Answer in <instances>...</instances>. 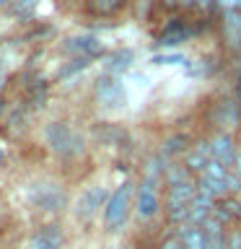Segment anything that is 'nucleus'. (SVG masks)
Wrapping results in <instances>:
<instances>
[{
	"mask_svg": "<svg viewBox=\"0 0 241 249\" xmlns=\"http://www.w3.org/2000/svg\"><path fill=\"white\" fill-rule=\"evenodd\" d=\"M223 11H241V0H215Z\"/></svg>",
	"mask_w": 241,
	"mask_h": 249,
	"instance_id": "obj_30",
	"label": "nucleus"
},
{
	"mask_svg": "<svg viewBox=\"0 0 241 249\" xmlns=\"http://www.w3.org/2000/svg\"><path fill=\"white\" fill-rule=\"evenodd\" d=\"M187 39H189V29L184 26V21H182V18H174L166 29L161 31L158 47H176V44L187 42Z\"/></svg>",
	"mask_w": 241,
	"mask_h": 249,
	"instance_id": "obj_11",
	"label": "nucleus"
},
{
	"mask_svg": "<svg viewBox=\"0 0 241 249\" xmlns=\"http://www.w3.org/2000/svg\"><path fill=\"white\" fill-rule=\"evenodd\" d=\"M213 3H215V0H197V5H200V8H210Z\"/></svg>",
	"mask_w": 241,
	"mask_h": 249,
	"instance_id": "obj_32",
	"label": "nucleus"
},
{
	"mask_svg": "<svg viewBox=\"0 0 241 249\" xmlns=\"http://www.w3.org/2000/svg\"><path fill=\"white\" fill-rule=\"evenodd\" d=\"M65 236L57 226H42L29 236V249H62Z\"/></svg>",
	"mask_w": 241,
	"mask_h": 249,
	"instance_id": "obj_9",
	"label": "nucleus"
},
{
	"mask_svg": "<svg viewBox=\"0 0 241 249\" xmlns=\"http://www.w3.org/2000/svg\"><path fill=\"white\" fill-rule=\"evenodd\" d=\"M213 215L218 218V221H233V218H241V200L236 197H223L215 202V210Z\"/></svg>",
	"mask_w": 241,
	"mask_h": 249,
	"instance_id": "obj_16",
	"label": "nucleus"
},
{
	"mask_svg": "<svg viewBox=\"0 0 241 249\" xmlns=\"http://www.w3.org/2000/svg\"><path fill=\"white\" fill-rule=\"evenodd\" d=\"M163 3H166V5H174V3H179V0H163Z\"/></svg>",
	"mask_w": 241,
	"mask_h": 249,
	"instance_id": "obj_35",
	"label": "nucleus"
},
{
	"mask_svg": "<svg viewBox=\"0 0 241 249\" xmlns=\"http://www.w3.org/2000/svg\"><path fill=\"white\" fill-rule=\"evenodd\" d=\"M205 249H225V236H207Z\"/></svg>",
	"mask_w": 241,
	"mask_h": 249,
	"instance_id": "obj_28",
	"label": "nucleus"
},
{
	"mask_svg": "<svg viewBox=\"0 0 241 249\" xmlns=\"http://www.w3.org/2000/svg\"><path fill=\"white\" fill-rule=\"evenodd\" d=\"M153 62H158V65H174V62H184L182 54H155Z\"/></svg>",
	"mask_w": 241,
	"mask_h": 249,
	"instance_id": "obj_27",
	"label": "nucleus"
},
{
	"mask_svg": "<svg viewBox=\"0 0 241 249\" xmlns=\"http://www.w3.org/2000/svg\"><path fill=\"white\" fill-rule=\"evenodd\" d=\"M26 197L34 208L44 210V213H54V210H62L65 208V192H62V187H57L54 182H34L26 190Z\"/></svg>",
	"mask_w": 241,
	"mask_h": 249,
	"instance_id": "obj_4",
	"label": "nucleus"
},
{
	"mask_svg": "<svg viewBox=\"0 0 241 249\" xmlns=\"http://www.w3.org/2000/svg\"><path fill=\"white\" fill-rule=\"evenodd\" d=\"M236 101L241 104V75H239V83H236Z\"/></svg>",
	"mask_w": 241,
	"mask_h": 249,
	"instance_id": "obj_33",
	"label": "nucleus"
},
{
	"mask_svg": "<svg viewBox=\"0 0 241 249\" xmlns=\"http://www.w3.org/2000/svg\"><path fill=\"white\" fill-rule=\"evenodd\" d=\"M163 166L158 163H148L145 174H143V182L138 187V195H135V213L140 221H151V218L158 213V195H155V187H158V171Z\"/></svg>",
	"mask_w": 241,
	"mask_h": 249,
	"instance_id": "obj_2",
	"label": "nucleus"
},
{
	"mask_svg": "<svg viewBox=\"0 0 241 249\" xmlns=\"http://www.w3.org/2000/svg\"><path fill=\"white\" fill-rule=\"evenodd\" d=\"M231 171H236V174L241 177V151H239V156H236V163H233V169Z\"/></svg>",
	"mask_w": 241,
	"mask_h": 249,
	"instance_id": "obj_31",
	"label": "nucleus"
},
{
	"mask_svg": "<svg viewBox=\"0 0 241 249\" xmlns=\"http://www.w3.org/2000/svg\"><path fill=\"white\" fill-rule=\"evenodd\" d=\"M200 229L205 231L207 236H225V233H223V221H218L215 215H210L207 221H205V223L200 226Z\"/></svg>",
	"mask_w": 241,
	"mask_h": 249,
	"instance_id": "obj_21",
	"label": "nucleus"
},
{
	"mask_svg": "<svg viewBox=\"0 0 241 249\" xmlns=\"http://www.w3.org/2000/svg\"><path fill=\"white\" fill-rule=\"evenodd\" d=\"M106 202H109V195H106L104 187H88V190H83L81 197L75 200V215L81 218V221H88L101 205L106 208Z\"/></svg>",
	"mask_w": 241,
	"mask_h": 249,
	"instance_id": "obj_6",
	"label": "nucleus"
},
{
	"mask_svg": "<svg viewBox=\"0 0 241 249\" xmlns=\"http://www.w3.org/2000/svg\"><path fill=\"white\" fill-rule=\"evenodd\" d=\"M210 153H213L215 161H221L225 169H233V163H236V145H233V138L228 132H218V135L210 140Z\"/></svg>",
	"mask_w": 241,
	"mask_h": 249,
	"instance_id": "obj_7",
	"label": "nucleus"
},
{
	"mask_svg": "<svg viewBox=\"0 0 241 249\" xmlns=\"http://www.w3.org/2000/svg\"><path fill=\"white\" fill-rule=\"evenodd\" d=\"M109 62H112V65H109L112 70H124L132 62V54L130 52H117V54H112V60H109Z\"/></svg>",
	"mask_w": 241,
	"mask_h": 249,
	"instance_id": "obj_23",
	"label": "nucleus"
},
{
	"mask_svg": "<svg viewBox=\"0 0 241 249\" xmlns=\"http://www.w3.org/2000/svg\"><path fill=\"white\" fill-rule=\"evenodd\" d=\"M3 81H5V75H3V73H0V89H3Z\"/></svg>",
	"mask_w": 241,
	"mask_h": 249,
	"instance_id": "obj_36",
	"label": "nucleus"
},
{
	"mask_svg": "<svg viewBox=\"0 0 241 249\" xmlns=\"http://www.w3.org/2000/svg\"><path fill=\"white\" fill-rule=\"evenodd\" d=\"M228 171H231V169H225L221 161L210 159L207 169H205V174H207V177H215V179H223V182H225V177H228Z\"/></svg>",
	"mask_w": 241,
	"mask_h": 249,
	"instance_id": "obj_22",
	"label": "nucleus"
},
{
	"mask_svg": "<svg viewBox=\"0 0 241 249\" xmlns=\"http://www.w3.org/2000/svg\"><path fill=\"white\" fill-rule=\"evenodd\" d=\"M210 159H213V153H210V143H197L192 151H187L184 169L187 171H194V174H205Z\"/></svg>",
	"mask_w": 241,
	"mask_h": 249,
	"instance_id": "obj_10",
	"label": "nucleus"
},
{
	"mask_svg": "<svg viewBox=\"0 0 241 249\" xmlns=\"http://www.w3.org/2000/svg\"><path fill=\"white\" fill-rule=\"evenodd\" d=\"M179 3H182V5H187V8H189V5H194V3H197V0H179Z\"/></svg>",
	"mask_w": 241,
	"mask_h": 249,
	"instance_id": "obj_34",
	"label": "nucleus"
},
{
	"mask_svg": "<svg viewBox=\"0 0 241 249\" xmlns=\"http://www.w3.org/2000/svg\"><path fill=\"white\" fill-rule=\"evenodd\" d=\"M184 143H187V138H184V135H174V138H169V140H166L163 151H166V153H182V151H184Z\"/></svg>",
	"mask_w": 241,
	"mask_h": 249,
	"instance_id": "obj_24",
	"label": "nucleus"
},
{
	"mask_svg": "<svg viewBox=\"0 0 241 249\" xmlns=\"http://www.w3.org/2000/svg\"><path fill=\"white\" fill-rule=\"evenodd\" d=\"M223 42L231 52H241V11H223Z\"/></svg>",
	"mask_w": 241,
	"mask_h": 249,
	"instance_id": "obj_8",
	"label": "nucleus"
},
{
	"mask_svg": "<svg viewBox=\"0 0 241 249\" xmlns=\"http://www.w3.org/2000/svg\"><path fill=\"white\" fill-rule=\"evenodd\" d=\"M163 169H166V182H169V187H171V184H179V182H187V179H189V171H187V169H179L176 163L163 166Z\"/></svg>",
	"mask_w": 241,
	"mask_h": 249,
	"instance_id": "obj_20",
	"label": "nucleus"
},
{
	"mask_svg": "<svg viewBox=\"0 0 241 249\" xmlns=\"http://www.w3.org/2000/svg\"><path fill=\"white\" fill-rule=\"evenodd\" d=\"M166 215L171 223L189 226V205H176V202H166Z\"/></svg>",
	"mask_w": 241,
	"mask_h": 249,
	"instance_id": "obj_18",
	"label": "nucleus"
},
{
	"mask_svg": "<svg viewBox=\"0 0 241 249\" xmlns=\"http://www.w3.org/2000/svg\"><path fill=\"white\" fill-rule=\"evenodd\" d=\"M93 93H96V99L101 101L104 107H122L124 104V86L117 75H101L96 81V89H93Z\"/></svg>",
	"mask_w": 241,
	"mask_h": 249,
	"instance_id": "obj_5",
	"label": "nucleus"
},
{
	"mask_svg": "<svg viewBox=\"0 0 241 249\" xmlns=\"http://www.w3.org/2000/svg\"><path fill=\"white\" fill-rule=\"evenodd\" d=\"M5 3H8V0H0V5H5Z\"/></svg>",
	"mask_w": 241,
	"mask_h": 249,
	"instance_id": "obj_37",
	"label": "nucleus"
},
{
	"mask_svg": "<svg viewBox=\"0 0 241 249\" xmlns=\"http://www.w3.org/2000/svg\"><path fill=\"white\" fill-rule=\"evenodd\" d=\"M132 210V182H122L109 195V202L104 208V226L106 231H120L130 218Z\"/></svg>",
	"mask_w": 241,
	"mask_h": 249,
	"instance_id": "obj_3",
	"label": "nucleus"
},
{
	"mask_svg": "<svg viewBox=\"0 0 241 249\" xmlns=\"http://www.w3.org/2000/svg\"><path fill=\"white\" fill-rule=\"evenodd\" d=\"M124 5V0H88V8L99 16H112Z\"/></svg>",
	"mask_w": 241,
	"mask_h": 249,
	"instance_id": "obj_19",
	"label": "nucleus"
},
{
	"mask_svg": "<svg viewBox=\"0 0 241 249\" xmlns=\"http://www.w3.org/2000/svg\"><path fill=\"white\" fill-rule=\"evenodd\" d=\"M179 239H182L184 249H205L207 244V233L200 226H182L179 229Z\"/></svg>",
	"mask_w": 241,
	"mask_h": 249,
	"instance_id": "obj_14",
	"label": "nucleus"
},
{
	"mask_svg": "<svg viewBox=\"0 0 241 249\" xmlns=\"http://www.w3.org/2000/svg\"><path fill=\"white\" fill-rule=\"evenodd\" d=\"M65 50L68 52H81L83 57H91V54L101 52V42L96 36H75V39H68Z\"/></svg>",
	"mask_w": 241,
	"mask_h": 249,
	"instance_id": "obj_15",
	"label": "nucleus"
},
{
	"mask_svg": "<svg viewBox=\"0 0 241 249\" xmlns=\"http://www.w3.org/2000/svg\"><path fill=\"white\" fill-rule=\"evenodd\" d=\"M215 124L233 127L236 124V107L233 104H215Z\"/></svg>",
	"mask_w": 241,
	"mask_h": 249,
	"instance_id": "obj_17",
	"label": "nucleus"
},
{
	"mask_svg": "<svg viewBox=\"0 0 241 249\" xmlns=\"http://www.w3.org/2000/svg\"><path fill=\"white\" fill-rule=\"evenodd\" d=\"M158 249H184V244H182V239H179V236H169Z\"/></svg>",
	"mask_w": 241,
	"mask_h": 249,
	"instance_id": "obj_29",
	"label": "nucleus"
},
{
	"mask_svg": "<svg viewBox=\"0 0 241 249\" xmlns=\"http://www.w3.org/2000/svg\"><path fill=\"white\" fill-rule=\"evenodd\" d=\"M197 197V184L192 179L187 182H179V184H171L169 187V202H176V205H189V202Z\"/></svg>",
	"mask_w": 241,
	"mask_h": 249,
	"instance_id": "obj_12",
	"label": "nucleus"
},
{
	"mask_svg": "<svg viewBox=\"0 0 241 249\" xmlns=\"http://www.w3.org/2000/svg\"><path fill=\"white\" fill-rule=\"evenodd\" d=\"M44 140L52 153L62 156V159H78L86 151V140L75 127L65 122H52L44 127Z\"/></svg>",
	"mask_w": 241,
	"mask_h": 249,
	"instance_id": "obj_1",
	"label": "nucleus"
},
{
	"mask_svg": "<svg viewBox=\"0 0 241 249\" xmlns=\"http://www.w3.org/2000/svg\"><path fill=\"white\" fill-rule=\"evenodd\" d=\"M197 192L205 195L210 200H223L228 190H225V182L223 179H215V177H207V174H200V182H197Z\"/></svg>",
	"mask_w": 241,
	"mask_h": 249,
	"instance_id": "obj_13",
	"label": "nucleus"
},
{
	"mask_svg": "<svg viewBox=\"0 0 241 249\" xmlns=\"http://www.w3.org/2000/svg\"><path fill=\"white\" fill-rule=\"evenodd\" d=\"M225 249H241V231L239 229L225 233Z\"/></svg>",
	"mask_w": 241,
	"mask_h": 249,
	"instance_id": "obj_26",
	"label": "nucleus"
},
{
	"mask_svg": "<svg viewBox=\"0 0 241 249\" xmlns=\"http://www.w3.org/2000/svg\"><path fill=\"white\" fill-rule=\"evenodd\" d=\"M225 190H228V195L241 192V177L236 171H228V177H225Z\"/></svg>",
	"mask_w": 241,
	"mask_h": 249,
	"instance_id": "obj_25",
	"label": "nucleus"
}]
</instances>
